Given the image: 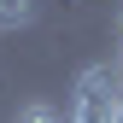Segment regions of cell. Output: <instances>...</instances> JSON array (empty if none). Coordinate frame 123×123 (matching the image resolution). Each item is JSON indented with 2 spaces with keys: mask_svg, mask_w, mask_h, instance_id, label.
<instances>
[{
  "mask_svg": "<svg viewBox=\"0 0 123 123\" xmlns=\"http://www.w3.org/2000/svg\"><path fill=\"white\" fill-rule=\"evenodd\" d=\"M117 100H123V76L111 65H88L70 88V105H65V123H111L117 117Z\"/></svg>",
  "mask_w": 123,
  "mask_h": 123,
  "instance_id": "1",
  "label": "cell"
},
{
  "mask_svg": "<svg viewBox=\"0 0 123 123\" xmlns=\"http://www.w3.org/2000/svg\"><path fill=\"white\" fill-rule=\"evenodd\" d=\"M35 24V0H0V29H29Z\"/></svg>",
  "mask_w": 123,
  "mask_h": 123,
  "instance_id": "2",
  "label": "cell"
},
{
  "mask_svg": "<svg viewBox=\"0 0 123 123\" xmlns=\"http://www.w3.org/2000/svg\"><path fill=\"white\" fill-rule=\"evenodd\" d=\"M12 123H65V111H59V105H47V100H29Z\"/></svg>",
  "mask_w": 123,
  "mask_h": 123,
  "instance_id": "3",
  "label": "cell"
},
{
  "mask_svg": "<svg viewBox=\"0 0 123 123\" xmlns=\"http://www.w3.org/2000/svg\"><path fill=\"white\" fill-rule=\"evenodd\" d=\"M111 70H117V76H123V47H117V59H111Z\"/></svg>",
  "mask_w": 123,
  "mask_h": 123,
  "instance_id": "4",
  "label": "cell"
},
{
  "mask_svg": "<svg viewBox=\"0 0 123 123\" xmlns=\"http://www.w3.org/2000/svg\"><path fill=\"white\" fill-rule=\"evenodd\" d=\"M117 35H123V18H117Z\"/></svg>",
  "mask_w": 123,
  "mask_h": 123,
  "instance_id": "5",
  "label": "cell"
}]
</instances>
